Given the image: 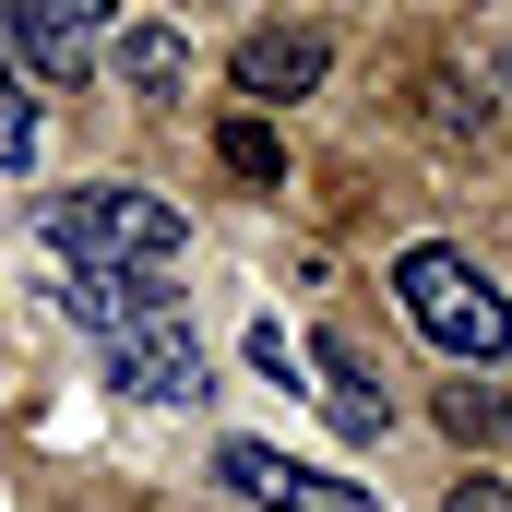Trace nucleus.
Here are the masks:
<instances>
[{
	"label": "nucleus",
	"instance_id": "nucleus-1",
	"mask_svg": "<svg viewBox=\"0 0 512 512\" xmlns=\"http://www.w3.org/2000/svg\"><path fill=\"white\" fill-rule=\"evenodd\" d=\"M60 310L96 334V358L120 370L143 405H203L215 370H203V334H191V310L155 286V274H108V262H72V286H60Z\"/></svg>",
	"mask_w": 512,
	"mask_h": 512
},
{
	"label": "nucleus",
	"instance_id": "nucleus-2",
	"mask_svg": "<svg viewBox=\"0 0 512 512\" xmlns=\"http://www.w3.org/2000/svg\"><path fill=\"white\" fill-rule=\"evenodd\" d=\"M393 310L453 358V370H501L512 358V298H501V274L477 251H453V239H417V251L393 262Z\"/></svg>",
	"mask_w": 512,
	"mask_h": 512
},
{
	"label": "nucleus",
	"instance_id": "nucleus-3",
	"mask_svg": "<svg viewBox=\"0 0 512 512\" xmlns=\"http://www.w3.org/2000/svg\"><path fill=\"white\" fill-rule=\"evenodd\" d=\"M48 239H60V262L167 274V262L191 251V215H179L167 191H143V179H84V191H60V203H48Z\"/></svg>",
	"mask_w": 512,
	"mask_h": 512
},
{
	"label": "nucleus",
	"instance_id": "nucleus-4",
	"mask_svg": "<svg viewBox=\"0 0 512 512\" xmlns=\"http://www.w3.org/2000/svg\"><path fill=\"white\" fill-rule=\"evenodd\" d=\"M215 477H227L251 512H370L358 477H334V465H310V453H274V441H227Z\"/></svg>",
	"mask_w": 512,
	"mask_h": 512
},
{
	"label": "nucleus",
	"instance_id": "nucleus-5",
	"mask_svg": "<svg viewBox=\"0 0 512 512\" xmlns=\"http://www.w3.org/2000/svg\"><path fill=\"white\" fill-rule=\"evenodd\" d=\"M0 36L24 48V72L84 84V72L108 60V0H0Z\"/></svg>",
	"mask_w": 512,
	"mask_h": 512
},
{
	"label": "nucleus",
	"instance_id": "nucleus-6",
	"mask_svg": "<svg viewBox=\"0 0 512 512\" xmlns=\"http://www.w3.org/2000/svg\"><path fill=\"white\" fill-rule=\"evenodd\" d=\"M322 72H334V36H322V24H251L239 60H227V84H239L251 108H298V96H322Z\"/></svg>",
	"mask_w": 512,
	"mask_h": 512
},
{
	"label": "nucleus",
	"instance_id": "nucleus-7",
	"mask_svg": "<svg viewBox=\"0 0 512 512\" xmlns=\"http://www.w3.org/2000/svg\"><path fill=\"white\" fill-rule=\"evenodd\" d=\"M108 72L131 96H179L191 84V36L179 24H108Z\"/></svg>",
	"mask_w": 512,
	"mask_h": 512
},
{
	"label": "nucleus",
	"instance_id": "nucleus-8",
	"mask_svg": "<svg viewBox=\"0 0 512 512\" xmlns=\"http://www.w3.org/2000/svg\"><path fill=\"white\" fill-rule=\"evenodd\" d=\"M310 370H322V405H334V429H346V441H382V429H393V405L370 393V370H358V346H346V334H310Z\"/></svg>",
	"mask_w": 512,
	"mask_h": 512
},
{
	"label": "nucleus",
	"instance_id": "nucleus-9",
	"mask_svg": "<svg viewBox=\"0 0 512 512\" xmlns=\"http://www.w3.org/2000/svg\"><path fill=\"white\" fill-rule=\"evenodd\" d=\"M215 155H227V167H239V179H262V191H274V179H286V143H274V131H262V108H251V120H227V131H215Z\"/></svg>",
	"mask_w": 512,
	"mask_h": 512
},
{
	"label": "nucleus",
	"instance_id": "nucleus-10",
	"mask_svg": "<svg viewBox=\"0 0 512 512\" xmlns=\"http://www.w3.org/2000/svg\"><path fill=\"white\" fill-rule=\"evenodd\" d=\"M24 155H36V96L0 72V167H24Z\"/></svg>",
	"mask_w": 512,
	"mask_h": 512
},
{
	"label": "nucleus",
	"instance_id": "nucleus-11",
	"mask_svg": "<svg viewBox=\"0 0 512 512\" xmlns=\"http://www.w3.org/2000/svg\"><path fill=\"white\" fill-rule=\"evenodd\" d=\"M441 417L477 441V429H501V393H489V382H453V393H441Z\"/></svg>",
	"mask_w": 512,
	"mask_h": 512
},
{
	"label": "nucleus",
	"instance_id": "nucleus-12",
	"mask_svg": "<svg viewBox=\"0 0 512 512\" xmlns=\"http://www.w3.org/2000/svg\"><path fill=\"white\" fill-rule=\"evenodd\" d=\"M453 512H512V477H465V489H453Z\"/></svg>",
	"mask_w": 512,
	"mask_h": 512
}]
</instances>
